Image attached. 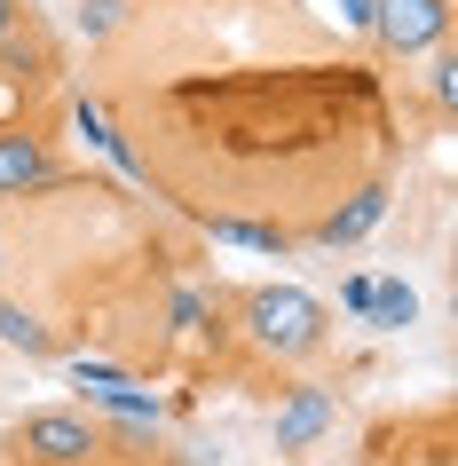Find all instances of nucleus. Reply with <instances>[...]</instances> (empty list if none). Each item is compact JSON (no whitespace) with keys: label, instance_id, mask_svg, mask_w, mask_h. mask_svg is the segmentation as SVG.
<instances>
[{"label":"nucleus","instance_id":"1a4fd4ad","mask_svg":"<svg viewBox=\"0 0 458 466\" xmlns=\"http://www.w3.org/2000/svg\"><path fill=\"white\" fill-rule=\"evenodd\" d=\"M0 348H25V356H48V324L32 317V309H16V300H0Z\"/></svg>","mask_w":458,"mask_h":466},{"label":"nucleus","instance_id":"ddd939ff","mask_svg":"<svg viewBox=\"0 0 458 466\" xmlns=\"http://www.w3.org/2000/svg\"><path fill=\"white\" fill-rule=\"evenodd\" d=\"M16 32H25V0H0V48H8Z\"/></svg>","mask_w":458,"mask_h":466},{"label":"nucleus","instance_id":"9b49d317","mask_svg":"<svg viewBox=\"0 0 458 466\" xmlns=\"http://www.w3.org/2000/svg\"><path fill=\"white\" fill-rule=\"evenodd\" d=\"M119 16H127V0H87V8H79V32L103 40V32H119Z\"/></svg>","mask_w":458,"mask_h":466},{"label":"nucleus","instance_id":"dca6fc26","mask_svg":"<svg viewBox=\"0 0 458 466\" xmlns=\"http://www.w3.org/2000/svg\"><path fill=\"white\" fill-rule=\"evenodd\" d=\"M0 269H8V246H0Z\"/></svg>","mask_w":458,"mask_h":466},{"label":"nucleus","instance_id":"9d476101","mask_svg":"<svg viewBox=\"0 0 458 466\" xmlns=\"http://www.w3.org/2000/svg\"><path fill=\"white\" fill-rule=\"evenodd\" d=\"M72 127H79V135H87V143H96V150H111L119 167H135V158H127V143H119V135H111V119H103L96 103H79V111H72Z\"/></svg>","mask_w":458,"mask_h":466},{"label":"nucleus","instance_id":"f257e3e1","mask_svg":"<svg viewBox=\"0 0 458 466\" xmlns=\"http://www.w3.org/2000/svg\"><path fill=\"white\" fill-rule=\"evenodd\" d=\"M324 300L300 293V285H253L245 293V332H253V348H269V356H285V364H300V356H316L324 348Z\"/></svg>","mask_w":458,"mask_h":466},{"label":"nucleus","instance_id":"4468645a","mask_svg":"<svg viewBox=\"0 0 458 466\" xmlns=\"http://www.w3.org/2000/svg\"><path fill=\"white\" fill-rule=\"evenodd\" d=\"M198 317H206V300H198V293L174 300V324H182V332H198Z\"/></svg>","mask_w":458,"mask_h":466},{"label":"nucleus","instance_id":"423d86ee","mask_svg":"<svg viewBox=\"0 0 458 466\" xmlns=\"http://www.w3.org/2000/svg\"><path fill=\"white\" fill-rule=\"evenodd\" d=\"M380 214H387V182H363V190L348 198L324 229H316V246H356V238H371V229H380Z\"/></svg>","mask_w":458,"mask_h":466},{"label":"nucleus","instance_id":"f03ea898","mask_svg":"<svg viewBox=\"0 0 458 466\" xmlns=\"http://www.w3.org/2000/svg\"><path fill=\"white\" fill-rule=\"evenodd\" d=\"M371 40L387 56H427L451 40V0H371Z\"/></svg>","mask_w":458,"mask_h":466},{"label":"nucleus","instance_id":"0eeeda50","mask_svg":"<svg viewBox=\"0 0 458 466\" xmlns=\"http://www.w3.org/2000/svg\"><path fill=\"white\" fill-rule=\"evenodd\" d=\"M363 317L380 324V332H403V324L419 317V300H411L403 277H371V300H363Z\"/></svg>","mask_w":458,"mask_h":466},{"label":"nucleus","instance_id":"6e6552de","mask_svg":"<svg viewBox=\"0 0 458 466\" xmlns=\"http://www.w3.org/2000/svg\"><path fill=\"white\" fill-rule=\"evenodd\" d=\"M206 229H214L221 246H253V253H292L285 229H269V221H238V214H206Z\"/></svg>","mask_w":458,"mask_h":466},{"label":"nucleus","instance_id":"2eb2a0df","mask_svg":"<svg viewBox=\"0 0 458 466\" xmlns=\"http://www.w3.org/2000/svg\"><path fill=\"white\" fill-rule=\"evenodd\" d=\"M340 16H348L356 32H371V0H340Z\"/></svg>","mask_w":458,"mask_h":466},{"label":"nucleus","instance_id":"7ed1b4c3","mask_svg":"<svg viewBox=\"0 0 458 466\" xmlns=\"http://www.w3.org/2000/svg\"><path fill=\"white\" fill-rule=\"evenodd\" d=\"M8 451H25L32 466H87V459L103 451V435H96L79 411H32L25 427H16Z\"/></svg>","mask_w":458,"mask_h":466},{"label":"nucleus","instance_id":"39448f33","mask_svg":"<svg viewBox=\"0 0 458 466\" xmlns=\"http://www.w3.org/2000/svg\"><path fill=\"white\" fill-rule=\"evenodd\" d=\"M332 395L324 388H285L277 395V419H269V435H277V451H309L316 435H324V427H332Z\"/></svg>","mask_w":458,"mask_h":466},{"label":"nucleus","instance_id":"20e7f679","mask_svg":"<svg viewBox=\"0 0 458 466\" xmlns=\"http://www.w3.org/2000/svg\"><path fill=\"white\" fill-rule=\"evenodd\" d=\"M56 182V158L32 127H0V198H32Z\"/></svg>","mask_w":458,"mask_h":466},{"label":"nucleus","instance_id":"f8f14e48","mask_svg":"<svg viewBox=\"0 0 458 466\" xmlns=\"http://www.w3.org/2000/svg\"><path fill=\"white\" fill-rule=\"evenodd\" d=\"M427 87H434V103H458V56H434V64H427Z\"/></svg>","mask_w":458,"mask_h":466}]
</instances>
